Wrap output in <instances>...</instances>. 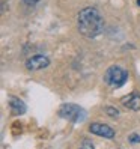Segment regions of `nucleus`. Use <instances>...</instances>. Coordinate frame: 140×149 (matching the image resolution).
Here are the masks:
<instances>
[{
	"mask_svg": "<svg viewBox=\"0 0 140 149\" xmlns=\"http://www.w3.org/2000/svg\"><path fill=\"white\" fill-rule=\"evenodd\" d=\"M78 30L86 38H95L104 30V20L98 9L95 8H84L78 14Z\"/></svg>",
	"mask_w": 140,
	"mask_h": 149,
	"instance_id": "1",
	"label": "nucleus"
},
{
	"mask_svg": "<svg viewBox=\"0 0 140 149\" xmlns=\"http://www.w3.org/2000/svg\"><path fill=\"white\" fill-rule=\"evenodd\" d=\"M104 80H106L107 84L113 86V87H120L124 86L128 80V72L125 71L124 68H120L118 65L115 66H110L106 74H104Z\"/></svg>",
	"mask_w": 140,
	"mask_h": 149,
	"instance_id": "2",
	"label": "nucleus"
},
{
	"mask_svg": "<svg viewBox=\"0 0 140 149\" xmlns=\"http://www.w3.org/2000/svg\"><path fill=\"white\" fill-rule=\"evenodd\" d=\"M59 116H62L66 120L78 124V122H83L86 119V111L80 106H77V104H63L59 109Z\"/></svg>",
	"mask_w": 140,
	"mask_h": 149,
	"instance_id": "3",
	"label": "nucleus"
},
{
	"mask_svg": "<svg viewBox=\"0 0 140 149\" xmlns=\"http://www.w3.org/2000/svg\"><path fill=\"white\" fill-rule=\"evenodd\" d=\"M89 131L95 136L100 137H106V139H113L115 137V130L110 128L106 124H101V122H93V124L89 127Z\"/></svg>",
	"mask_w": 140,
	"mask_h": 149,
	"instance_id": "4",
	"label": "nucleus"
},
{
	"mask_svg": "<svg viewBox=\"0 0 140 149\" xmlns=\"http://www.w3.org/2000/svg\"><path fill=\"white\" fill-rule=\"evenodd\" d=\"M50 65V60L47 56H42V54H36L30 57L27 62H26V68L30 69V71H38V69H44Z\"/></svg>",
	"mask_w": 140,
	"mask_h": 149,
	"instance_id": "5",
	"label": "nucleus"
},
{
	"mask_svg": "<svg viewBox=\"0 0 140 149\" xmlns=\"http://www.w3.org/2000/svg\"><path fill=\"white\" fill-rule=\"evenodd\" d=\"M122 104H124L125 107L131 109V110H140V95L131 93V95L125 96V98L122 100Z\"/></svg>",
	"mask_w": 140,
	"mask_h": 149,
	"instance_id": "6",
	"label": "nucleus"
},
{
	"mask_svg": "<svg viewBox=\"0 0 140 149\" xmlns=\"http://www.w3.org/2000/svg\"><path fill=\"white\" fill-rule=\"evenodd\" d=\"M9 107L11 110L15 113V115H23V113L26 111V104L20 100V98H17V96H11L9 98Z\"/></svg>",
	"mask_w": 140,
	"mask_h": 149,
	"instance_id": "7",
	"label": "nucleus"
},
{
	"mask_svg": "<svg viewBox=\"0 0 140 149\" xmlns=\"http://www.w3.org/2000/svg\"><path fill=\"white\" fill-rule=\"evenodd\" d=\"M80 149H95V148H93V143L91 142L89 139H84L83 142H81V146H80Z\"/></svg>",
	"mask_w": 140,
	"mask_h": 149,
	"instance_id": "8",
	"label": "nucleus"
},
{
	"mask_svg": "<svg viewBox=\"0 0 140 149\" xmlns=\"http://www.w3.org/2000/svg\"><path fill=\"white\" fill-rule=\"evenodd\" d=\"M106 110H107V115H109V116H111V118H116V116L119 115L118 110H116L115 107H107Z\"/></svg>",
	"mask_w": 140,
	"mask_h": 149,
	"instance_id": "9",
	"label": "nucleus"
},
{
	"mask_svg": "<svg viewBox=\"0 0 140 149\" xmlns=\"http://www.w3.org/2000/svg\"><path fill=\"white\" fill-rule=\"evenodd\" d=\"M130 142L131 143H140V136L139 134H131L130 136Z\"/></svg>",
	"mask_w": 140,
	"mask_h": 149,
	"instance_id": "10",
	"label": "nucleus"
},
{
	"mask_svg": "<svg viewBox=\"0 0 140 149\" xmlns=\"http://www.w3.org/2000/svg\"><path fill=\"white\" fill-rule=\"evenodd\" d=\"M24 3H27V5H36L38 2H41V0H23Z\"/></svg>",
	"mask_w": 140,
	"mask_h": 149,
	"instance_id": "11",
	"label": "nucleus"
}]
</instances>
